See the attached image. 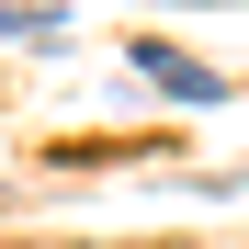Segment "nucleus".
<instances>
[{"label": "nucleus", "instance_id": "nucleus-1", "mask_svg": "<svg viewBox=\"0 0 249 249\" xmlns=\"http://www.w3.org/2000/svg\"><path fill=\"white\" fill-rule=\"evenodd\" d=\"M136 79H159V91H170V102H227V79H215V68H193V57H170V46H159V34L136 46Z\"/></svg>", "mask_w": 249, "mask_h": 249}]
</instances>
